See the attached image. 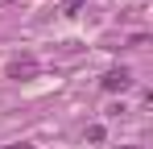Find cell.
<instances>
[{
	"mask_svg": "<svg viewBox=\"0 0 153 149\" xmlns=\"http://www.w3.org/2000/svg\"><path fill=\"white\" fill-rule=\"evenodd\" d=\"M128 83H132V74H128L124 66H112V71L100 79V87H103V91H124Z\"/></svg>",
	"mask_w": 153,
	"mask_h": 149,
	"instance_id": "6da1fadb",
	"label": "cell"
},
{
	"mask_svg": "<svg viewBox=\"0 0 153 149\" xmlns=\"http://www.w3.org/2000/svg\"><path fill=\"white\" fill-rule=\"evenodd\" d=\"M33 71H37V62H33V58H17V62L8 66V79H29Z\"/></svg>",
	"mask_w": 153,
	"mask_h": 149,
	"instance_id": "7a4b0ae2",
	"label": "cell"
},
{
	"mask_svg": "<svg viewBox=\"0 0 153 149\" xmlns=\"http://www.w3.org/2000/svg\"><path fill=\"white\" fill-rule=\"evenodd\" d=\"M83 4H87V0H66V4H62V13H66V17H75Z\"/></svg>",
	"mask_w": 153,
	"mask_h": 149,
	"instance_id": "3957f363",
	"label": "cell"
},
{
	"mask_svg": "<svg viewBox=\"0 0 153 149\" xmlns=\"http://www.w3.org/2000/svg\"><path fill=\"white\" fill-rule=\"evenodd\" d=\"M87 141H95V145H100V141H103V124H91V128H87Z\"/></svg>",
	"mask_w": 153,
	"mask_h": 149,
	"instance_id": "277c9868",
	"label": "cell"
},
{
	"mask_svg": "<svg viewBox=\"0 0 153 149\" xmlns=\"http://www.w3.org/2000/svg\"><path fill=\"white\" fill-rule=\"evenodd\" d=\"M8 149H33V145H25V141H17V145H8Z\"/></svg>",
	"mask_w": 153,
	"mask_h": 149,
	"instance_id": "5b68a950",
	"label": "cell"
},
{
	"mask_svg": "<svg viewBox=\"0 0 153 149\" xmlns=\"http://www.w3.org/2000/svg\"><path fill=\"white\" fill-rule=\"evenodd\" d=\"M0 4H13V0H0Z\"/></svg>",
	"mask_w": 153,
	"mask_h": 149,
	"instance_id": "8992f818",
	"label": "cell"
}]
</instances>
